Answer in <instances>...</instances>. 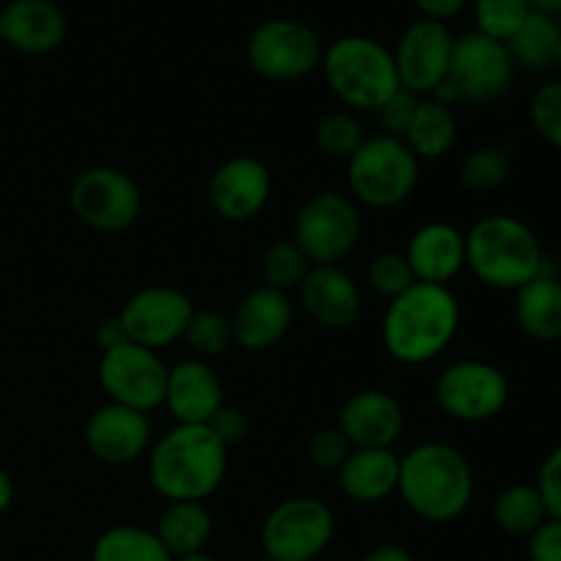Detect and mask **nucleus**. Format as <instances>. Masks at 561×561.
Segmentation results:
<instances>
[{
    "mask_svg": "<svg viewBox=\"0 0 561 561\" xmlns=\"http://www.w3.org/2000/svg\"><path fill=\"white\" fill-rule=\"evenodd\" d=\"M515 323L537 343L561 340V279L542 272L515 290Z\"/></svg>",
    "mask_w": 561,
    "mask_h": 561,
    "instance_id": "25",
    "label": "nucleus"
},
{
    "mask_svg": "<svg viewBox=\"0 0 561 561\" xmlns=\"http://www.w3.org/2000/svg\"><path fill=\"white\" fill-rule=\"evenodd\" d=\"M208 427H211V431L217 433L219 442L230 449L250 436V416L241 409H233V405H222V409L214 414V420L208 422Z\"/></svg>",
    "mask_w": 561,
    "mask_h": 561,
    "instance_id": "41",
    "label": "nucleus"
},
{
    "mask_svg": "<svg viewBox=\"0 0 561 561\" xmlns=\"http://www.w3.org/2000/svg\"><path fill=\"white\" fill-rule=\"evenodd\" d=\"M3 44L22 55H49L69 36V20L55 0H9L0 9Z\"/></svg>",
    "mask_w": 561,
    "mask_h": 561,
    "instance_id": "22",
    "label": "nucleus"
},
{
    "mask_svg": "<svg viewBox=\"0 0 561 561\" xmlns=\"http://www.w3.org/2000/svg\"><path fill=\"white\" fill-rule=\"evenodd\" d=\"M337 427L354 449H392L405 431V411L394 394L362 389L340 405Z\"/></svg>",
    "mask_w": 561,
    "mask_h": 561,
    "instance_id": "18",
    "label": "nucleus"
},
{
    "mask_svg": "<svg viewBox=\"0 0 561 561\" xmlns=\"http://www.w3.org/2000/svg\"><path fill=\"white\" fill-rule=\"evenodd\" d=\"M477 480L469 458L444 442H425L400 455L398 496L427 524H453L474 502Z\"/></svg>",
    "mask_w": 561,
    "mask_h": 561,
    "instance_id": "2",
    "label": "nucleus"
},
{
    "mask_svg": "<svg viewBox=\"0 0 561 561\" xmlns=\"http://www.w3.org/2000/svg\"><path fill=\"white\" fill-rule=\"evenodd\" d=\"M510 173H513V157H510L507 148L480 146L466 153L458 179L463 190L474 192V195H488V192L507 184Z\"/></svg>",
    "mask_w": 561,
    "mask_h": 561,
    "instance_id": "31",
    "label": "nucleus"
},
{
    "mask_svg": "<svg viewBox=\"0 0 561 561\" xmlns=\"http://www.w3.org/2000/svg\"><path fill=\"white\" fill-rule=\"evenodd\" d=\"M466 268L493 290H520L546 272L540 239L513 214H488L466 230Z\"/></svg>",
    "mask_w": 561,
    "mask_h": 561,
    "instance_id": "4",
    "label": "nucleus"
},
{
    "mask_svg": "<svg viewBox=\"0 0 561 561\" xmlns=\"http://www.w3.org/2000/svg\"><path fill=\"white\" fill-rule=\"evenodd\" d=\"M255 561H274V559H268V557H261V559H255Z\"/></svg>",
    "mask_w": 561,
    "mask_h": 561,
    "instance_id": "50",
    "label": "nucleus"
},
{
    "mask_svg": "<svg viewBox=\"0 0 561 561\" xmlns=\"http://www.w3.org/2000/svg\"><path fill=\"white\" fill-rule=\"evenodd\" d=\"M337 520L316 496H290L266 515L261 529L263 557L274 561H316L332 546Z\"/></svg>",
    "mask_w": 561,
    "mask_h": 561,
    "instance_id": "9",
    "label": "nucleus"
},
{
    "mask_svg": "<svg viewBox=\"0 0 561 561\" xmlns=\"http://www.w3.org/2000/svg\"><path fill=\"white\" fill-rule=\"evenodd\" d=\"M312 263L307 261L305 252L294 244V239L274 241L263 255V279L274 290H299L305 277L310 274Z\"/></svg>",
    "mask_w": 561,
    "mask_h": 561,
    "instance_id": "34",
    "label": "nucleus"
},
{
    "mask_svg": "<svg viewBox=\"0 0 561 561\" xmlns=\"http://www.w3.org/2000/svg\"><path fill=\"white\" fill-rule=\"evenodd\" d=\"M91 561H175L157 531L137 524H115L93 540Z\"/></svg>",
    "mask_w": 561,
    "mask_h": 561,
    "instance_id": "29",
    "label": "nucleus"
},
{
    "mask_svg": "<svg viewBox=\"0 0 561 561\" xmlns=\"http://www.w3.org/2000/svg\"><path fill=\"white\" fill-rule=\"evenodd\" d=\"M531 11H540V14L557 16L561 20V0H526Z\"/></svg>",
    "mask_w": 561,
    "mask_h": 561,
    "instance_id": "47",
    "label": "nucleus"
},
{
    "mask_svg": "<svg viewBox=\"0 0 561 561\" xmlns=\"http://www.w3.org/2000/svg\"><path fill=\"white\" fill-rule=\"evenodd\" d=\"M192 312H195V305L184 290L170 288V285H148L124 301L118 321L129 343L162 351L184 340Z\"/></svg>",
    "mask_w": 561,
    "mask_h": 561,
    "instance_id": "14",
    "label": "nucleus"
},
{
    "mask_svg": "<svg viewBox=\"0 0 561 561\" xmlns=\"http://www.w3.org/2000/svg\"><path fill=\"white\" fill-rule=\"evenodd\" d=\"M504 44H507L515 69L551 71L559 58L561 22L557 16L531 11L524 20V25H520Z\"/></svg>",
    "mask_w": 561,
    "mask_h": 561,
    "instance_id": "28",
    "label": "nucleus"
},
{
    "mask_svg": "<svg viewBox=\"0 0 561 561\" xmlns=\"http://www.w3.org/2000/svg\"><path fill=\"white\" fill-rule=\"evenodd\" d=\"M184 343L190 345L197 359L208 362L225 356L236 345L230 318L217 310H195L184 332Z\"/></svg>",
    "mask_w": 561,
    "mask_h": 561,
    "instance_id": "33",
    "label": "nucleus"
},
{
    "mask_svg": "<svg viewBox=\"0 0 561 561\" xmlns=\"http://www.w3.org/2000/svg\"><path fill=\"white\" fill-rule=\"evenodd\" d=\"M405 146L411 148L416 159H442L458 142V118L455 110L447 104L436 102L431 96H422L416 104L411 124L403 137Z\"/></svg>",
    "mask_w": 561,
    "mask_h": 561,
    "instance_id": "27",
    "label": "nucleus"
},
{
    "mask_svg": "<svg viewBox=\"0 0 561 561\" xmlns=\"http://www.w3.org/2000/svg\"><path fill=\"white\" fill-rule=\"evenodd\" d=\"M323 42L307 22L272 16L247 36V64L268 82H299L321 69Z\"/></svg>",
    "mask_w": 561,
    "mask_h": 561,
    "instance_id": "8",
    "label": "nucleus"
},
{
    "mask_svg": "<svg viewBox=\"0 0 561 561\" xmlns=\"http://www.w3.org/2000/svg\"><path fill=\"white\" fill-rule=\"evenodd\" d=\"M299 299L310 321L329 332H345L362 316V288L343 266H312Z\"/></svg>",
    "mask_w": 561,
    "mask_h": 561,
    "instance_id": "19",
    "label": "nucleus"
},
{
    "mask_svg": "<svg viewBox=\"0 0 561 561\" xmlns=\"http://www.w3.org/2000/svg\"><path fill=\"white\" fill-rule=\"evenodd\" d=\"M455 33L447 22L420 16L403 27L394 44V66H398L400 88L414 96H431L449 77Z\"/></svg>",
    "mask_w": 561,
    "mask_h": 561,
    "instance_id": "15",
    "label": "nucleus"
},
{
    "mask_svg": "<svg viewBox=\"0 0 561 561\" xmlns=\"http://www.w3.org/2000/svg\"><path fill=\"white\" fill-rule=\"evenodd\" d=\"M414 283L416 279L403 252H378L370 266H367V285L389 301L405 294Z\"/></svg>",
    "mask_w": 561,
    "mask_h": 561,
    "instance_id": "37",
    "label": "nucleus"
},
{
    "mask_svg": "<svg viewBox=\"0 0 561 561\" xmlns=\"http://www.w3.org/2000/svg\"><path fill=\"white\" fill-rule=\"evenodd\" d=\"M294 244L312 266H343L362 239V211L343 192H316L294 219Z\"/></svg>",
    "mask_w": 561,
    "mask_h": 561,
    "instance_id": "7",
    "label": "nucleus"
},
{
    "mask_svg": "<svg viewBox=\"0 0 561 561\" xmlns=\"http://www.w3.org/2000/svg\"><path fill=\"white\" fill-rule=\"evenodd\" d=\"M82 438L99 463L129 466L151 449V420L148 414L107 400L88 416Z\"/></svg>",
    "mask_w": 561,
    "mask_h": 561,
    "instance_id": "16",
    "label": "nucleus"
},
{
    "mask_svg": "<svg viewBox=\"0 0 561 561\" xmlns=\"http://www.w3.org/2000/svg\"><path fill=\"white\" fill-rule=\"evenodd\" d=\"M14 502V480L9 477V471L0 469V515L11 507Z\"/></svg>",
    "mask_w": 561,
    "mask_h": 561,
    "instance_id": "46",
    "label": "nucleus"
},
{
    "mask_svg": "<svg viewBox=\"0 0 561 561\" xmlns=\"http://www.w3.org/2000/svg\"><path fill=\"white\" fill-rule=\"evenodd\" d=\"M0 42H3V33H0Z\"/></svg>",
    "mask_w": 561,
    "mask_h": 561,
    "instance_id": "51",
    "label": "nucleus"
},
{
    "mask_svg": "<svg viewBox=\"0 0 561 561\" xmlns=\"http://www.w3.org/2000/svg\"><path fill=\"white\" fill-rule=\"evenodd\" d=\"M529 561H561V520L548 518L529 537Z\"/></svg>",
    "mask_w": 561,
    "mask_h": 561,
    "instance_id": "42",
    "label": "nucleus"
},
{
    "mask_svg": "<svg viewBox=\"0 0 561 561\" xmlns=\"http://www.w3.org/2000/svg\"><path fill=\"white\" fill-rule=\"evenodd\" d=\"M294 316V301L288 299V294L261 285V288L250 290L230 316L233 343L250 354L272 351L290 332Z\"/></svg>",
    "mask_w": 561,
    "mask_h": 561,
    "instance_id": "21",
    "label": "nucleus"
},
{
    "mask_svg": "<svg viewBox=\"0 0 561 561\" xmlns=\"http://www.w3.org/2000/svg\"><path fill=\"white\" fill-rule=\"evenodd\" d=\"M469 0H414V5L420 9L422 16L427 20H438V22H447L453 16H458L460 11L466 9Z\"/></svg>",
    "mask_w": 561,
    "mask_h": 561,
    "instance_id": "43",
    "label": "nucleus"
},
{
    "mask_svg": "<svg viewBox=\"0 0 561 561\" xmlns=\"http://www.w3.org/2000/svg\"><path fill=\"white\" fill-rule=\"evenodd\" d=\"M460 332V301L449 285L414 283L381 318L383 351L400 365L438 359Z\"/></svg>",
    "mask_w": 561,
    "mask_h": 561,
    "instance_id": "1",
    "label": "nucleus"
},
{
    "mask_svg": "<svg viewBox=\"0 0 561 561\" xmlns=\"http://www.w3.org/2000/svg\"><path fill=\"white\" fill-rule=\"evenodd\" d=\"M444 416L463 425L491 422L507 409L510 381L502 367L482 359H460L444 367L433 387Z\"/></svg>",
    "mask_w": 561,
    "mask_h": 561,
    "instance_id": "11",
    "label": "nucleus"
},
{
    "mask_svg": "<svg viewBox=\"0 0 561 561\" xmlns=\"http://www.w3.org/2000/svg\"><path fill=\"white\" fill-rule=\"evenodd\" d=\"M348 190L356 206L398 208L409 201L420 184V159L398 137L370 135L359 151L345 162Z\"/></svg>",
    "mask_w": 561,
    "mask_h": 561,
    "instance_id": "6",
    "label": "nucleus"
},
{
    "mask_svg": "<svg viewBox=\"0 0 561 561\" xmlns=\"http://www.w3.org/2000/svg\"><path fill=\"white\" fill-rule=\"evenodd\" d=\"M529 121L531 129L561 151V77L559 80H548L531 93L529 99Z\"/></svg>",
    "mask_w": 561,
    "mask_h": 561,
    "instance_id": "36",
    "label": "nucleus"
},
{
    "mask_svg": "<svg viewBox=\"0 0 561 561\" xmlns=\"http://www.w3.org/2000/svg\"><path fill=\"white\" fill-rule=\"evenodd\" d=\"M400 455L394 449H351L337 469V485L351 502L378 504L398 493Z\"/></svg>",
    "mask_w": 561,
    "mask_h": 561,
    "instance_id": "24",
    "label": "nucleus"
},
{
    "mask_svg": "<svg viewBox=\"0 0 561 561\" xmlns=\"http://www.w3.org/2000/svg\"><path fill=\"white\" fill-rule=\"evenodd\" d=\"M365 140V126L351 110H332L316 124L318 151L337 162H348Z\"/></svg>",
    "mask_w": 561,
    "mask_h": 561,
    "instance_id": "32",
    "label": "nucleus"
},
{
    "mask_svg": "<svg viewBox=\"0 0 561 561\" xmlns=\"http://www.w3.org/2000/svg\"><path fill=\"white\" fill-rule=\"evenodd\" d=\"M529 14L531 9L526 0H474V31L496 42H507Z\"/></svg>",
    "mask_w": 561,
    "mask_h": 561,
    "instance_id": "35",
    "label": "nucleus"
},
{
    "mask_svg": "<svg viewBox=\"0 0 561 561\" xmlns=\"http://www.w3.org/2000/svg\"><path fill=\"white\" fill-rule=\"evenodd\" d=\"M168 370L170 367L164 365L159 351L126 340L118 348H110L99 356L96 378L110 403L151 414L164 405Z\"/></svg>",
    "mask_w": 561,
    "mask_h": 561,
    "instance_id": "12",
    "label": "nucleus"
},
{
    "mask_svg": "<svg viewBox=\"0 0 561 561\" xmlns=\"http://www.w3.org/2000/svg\"><path fill=\"white\" fill-rule=\"evenodd\" d=\"M228 453L208 425H175L148 449V480L164 502H206L225 482Z\"/></svg>",
    "mask_w": 561,
    "mask_h": 561,
    "instance_id": "3",
    "label": "nucleus"
},
{
    "mask_svg": "<svg viewBox=\"0 0 561 561\" xmlns=\"http://www.w3.org/2000/svg\"><path fill=\"white\" fill-rule=\"evenodd\" d=\"M515 64L504 42L485 36L480 31H469L455 36L449 77L460 102L493 104L507 96L515 80Z\"/></svg>",
    "mask_w": 561,
    "mask_h": 561,
    "instance_id": "13",
    "label": "nucleus"
},
{
    "mask_svg": "<svg viewBox=\"0 0 561 561\" xmlns=\"http://www.w3.org/2000/svg\"><path fill=\"white\" fill-rule=\"evenodd\" d=\"M561 22V20H559ZM557 69L561 71V44H559V58H557Z\"/></svg>",
    "mask_w": 561,
    "mask_h": 561,
    "instance_id": "49",
    "label": "nucleus"
},
{
    "mask_svg": "<svg viewBox=\"0 0 561 561\" xmlns=\"http://www.w3.org/2000/svg\"><path fill=\"white\" fill-rule=\"evenodd\" d=\"M153 531L173 559L192 557L206 551L214 535V518L203 502H168Z\"/></svg>",
    "mask_w": 561,
    "mask_h": 561,
    "instance_id": "26",
    "label": "nucleus"
},
{
    "mask_svg": "<svg viewBox=\"0 0 561 561\" xmlns=\"http://www.w3.org/2000/svg\"><path fill=\"white\" fill-rule=\"evenodd\" d=\"M71 214L96 233H124L142 211V192L129 173L93 164L77 173L69 190Z\"/></svg>",
    "mask_w": 561,
    "mask_h": 561,
    "instance_id": "10",
    "label": "nucleus"
},
{
    "mask_svg": "<svg viewBox=\"0 0 561 561\" xmlns=\"http://www.w3.org/2000/svg\"><path fill=\"white\" fill-rule=\"evenodd\" d=\"M121 343H126V334H124V327H121L118 316L115 318H107V321H102L96 327V345L99 351H110V348H118Z\"/></svg>",
    "mask_w": 561,
    "mask_h": 561,
    "instance_id": "44",
    "label": "nucleus"
},
{
    "mask_svg": "<svg viewBox=\"0 0 561 561\" xmlns=\"http://www.w3.org/2000/svg\"><path fill=\"white\" fill-rule=\"evenodd\" d=\"M416 104H420V96H414V93H409V91H403V88H400V91L394 93L389 102H383L381 107L373 110V115H376L378 135L398 137V140H403L405 129H409V124H411V115H414V110H416Z\"/></svg>",
    "mask_w": 561,
    "mask_h": 561,
    "instance_id": "39",
    "label": "nucleus"
},
{
    "mask_svg": "<svg viewBox=\"0 0 561 561\" xmlns=\"http://www.w3.org/2000/svg\"><path fill=\"white\" fill-rule=\"evenodd\" d=\"M222 405V381L206 359L190 356L170 367L162 409L170 411L175 425H208Z\"/></svg>",
    "mask_w": 561,
    "mask_h": 561,
    "instance_id": "20",
    "label": "nucleus"
},
{
    "mask_svg": "<svg viewBox=\"0 0 561 561\" xmlns=\"http://www.w3.org/2000/svg\"><path fill=\"white\" fill-rule=\"evenodd\" d=\"M405 261L416 283L449 285L466 268V233L453 222H425L405 247Z\"/></svg>",
    "mask_w": 561,
    "mask_h": 561,
    "instance_id": "23",
    "label": "nucleus"
},
{
    "mask_svg": "<svg viewBox=\"0 0 561 561\" xmlns=\"http://www.w3.org/2000/svg\"><path fill=\"white\" fill-rule=\"evenodd\" d=\"M323 77L351 113H373L400 91L392 49L365 33H348L323 47Z\"/></svg>",
    "mask_w": 561,
    "mask_h": 561,
    "instance_id": "5",
    "label": "nucleus"
},
{
    "mask_svg": "<svg viewBox=\"0 0 561 561\" xmlns=\"http://www.w3.org/2000/svg\"><path fill=\"white\" fill-rule=\"evenodd\" d=\"M548 520L546 502L535 485H510L493 499V524L499 531L510 537H526L529 540L537 529Z\"/></svg>",
    "mask_w": 561,
    "mask_h": 561,
    "instance_id": "30",
    "label": "nucleus"
},
{
    "mask_svg": "<svg viewBox=\"0 0 561 561\" xmlns=\"http://www.w3.org/2000/svg\"><path fill=\"white\" fill-rule=\"evenodd\" d=\"M348 438L340 433V427H321L318 433H312V438L307 442V458L316 469L321 471H334L337 474L340 466L345 463V458L351 455Z\"/></svg>",
    "mask_w": 561,
    "mask_h": 561,
    "instance_id": "38",
    "label": "nucleus"
},
{
    "mask_svg": "<svg viewBox=\"0 0 561 561\" xmlns=\"http://www.w3.org/2000/svg\"><path fill=\"white\" fill-rule=\"evenodd\" d=\"M272 197V173L257 157H233L214 170L208 203L225 222H250Z\"/></svg>",
    "mask_w": 561,
    "mask_h": 561,
    "instance_id": "17",
    "label": "nucleus"
},
{
    "mask_svg": "<svg viewBox=\"0 0 561 561\" xmlns=\"http://www.w3.org/2000/svg\"><path fill=\"white\" fill-rule=\"evenodd\" d=\"M175 561H219L217 557H211V553H192V557H181V559H175Z\"/></svg>",
    "mask_w": 561,
    "mask_h": 561,
    "instance_id": "48",
    "label": "nucleus"
},
{
    "mask_svg": "<svg viewBox=\"0 0 561 561\" xmlns=\"http://www.w3.org/2000/svg\"><path fill=\"white\" fill-rule=\"evenodd\" d=\"M535 488L540 491L542 502H546L548 518L561 520V444H557V447L542 458Z\"/></svg>",
    "mask_w": 561,
    "mask_h": 561,
    "instance_id": "40",
    "label": "nucleus"
},
{
    "mask_svg": "<svg viewBox=\"0 0 561 561\" xmlns=\"http://www.w3.org/2000/svg\"><path fill=\"white\" fill-rule=\"evenodd\" d=\"M362 561H416L414 553L405 546H398V542H383V546H376L373 551H367Z\"/></svg>",
    "mask_w": 561,
    "mask_h": 561,
    "instance_id": "45",
    "label": "nucleus"
}]
</instances>
